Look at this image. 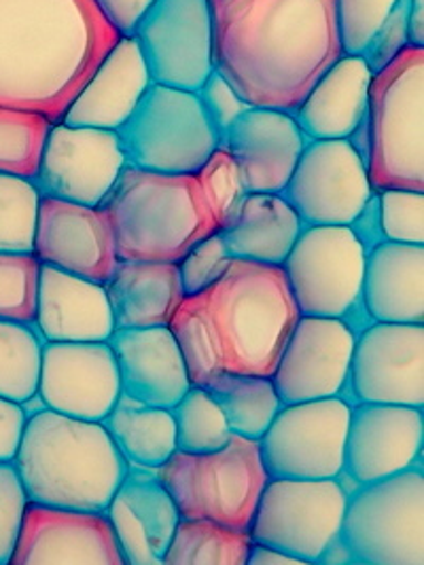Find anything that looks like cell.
<instances>
[{
	"label": "cell",
	"instance_id": "1",
	"mask_svg": "<svg viewBox=\"0 0 424 565\" xmlns=\"http://www.w3.org/2000/svg\"><path fill=\"white\" fill-rule=\"evenodd\" d=\"M212 66L248 106L295 113L340 60L336 0H209Z\"/></svg>",
	"mask_w": 424,
	"mask_h": 565
},
{
	"label": "cell",
	"instance_id": "2",
	"mask_svg": "<svg viewBox=\"0 0 424 565\" xmlns=\"http://www.w3.org/2000/svg\"><path fill=\"white\" fill-rule=\"evenodd\" d=\"M119 36L94 0H0V106L60 124Z\"/></svg>",
	"mask_w": 424,
	"mask_h": 565
},
{
	"label": "cell",
	"instance_id": "3",
	"mask_svg": "<svg viewBox=\"0 0 424 565\" xmlns=\"http://www.w3.org/2000/svg\"><path fill=\"white\" fill-rule=\"evenodd\" d=\"M13 466L30 502L77 511H106L128 470L103 422L52 409L28 415Z\"/></svg>",
	"mask_w": 424,
	"mask_h": 565
},
{
	"label": "cell",
	"instance_id": "4",
	"mask_svg": "<svg viewBox=\"0 0 424 565\" xmlns=\"http://www.w3.org/2000/svg\"><path fill=\"white\" fill-rule=\"evenodd\" d=\"M119 260L179 263L219 232L211 206L189 174H159L126 166L100 202Z\"/></svg>",
	"mask_w": 424,
	"mask_h": 565
},
{
	"label": "cell",
	"instance_id": "5",
	"mask_svg": "<svg viewBox=\"0 0 424 565\" xmlns=\"http://www.w3.org/2000/svg\"><path fill=\"white\" fill-rule=\"evenodd\" d=\"M204 297L221 337L223 369L272 377L301 316L283 267L234 258Z\"/></svg>",
	"mask_w": 424,
	"mask_h": 565
},
{
	"label": "cell",
	"instance_id": "6",
	"mask_svg": "<svg viewBox=\"0 0 424 565\" xmlns=\"http://www.w3.org/2000/svg\"><path fill=\"white\" fill-rule=\"evenodd\" d=\"M368 177L373 191L424 193V47L407 45L371 77Z\"/></svg>",
	"mask_w": 424,
	"mask_h": 565
},
{
	"label": "cell",
	"instance_id": "7",
	"mask_svg": "<svg viewBox=\"0 0 424 565\" xmlns=\"http://www.w3.org/2000/svg\"><path fill=\"white\" fill-rule=\"evenodd\" d=\"M156 472L181 519H209L246 532L267 483L259 440L236 435L211 454L174 451Z\"/></svg>",
	"mask_w": 424,
	"mask_h": 565
},
{
	"label": "cell",
	"instance_id": "8",
	"mask_svg": "<svg viewBox=\"0 0 424 565\" xmlns=\"http://www.w3.org/2000/svg\"><path fill=\"white\" fill-rule=\"evenodd\" d=\"M340 540L350 564L424 565L423 466L348 493Z\"/></svg>",
	"mask_w": 424,
	"mask_h": 565
},
{
	"label": "cell",
	"instance_id": "9",
	"mask_svg": "<svg viewBox=\"0 0 424 565\" xmlns=\"http://www.w3.org/2000/svg\"><path fill=\"white\" fill-rule=\"evenodd\" d=\"M280 267L301 316L338 318L354 334L370 327L363 306L365 248L348 227H304Z\"/></svg>",
	"mask_w": 424,
	"mask_h": 565
},
{
	"label": "cell",
	"instance_id": "10",
	"mask_svg": "<svg viewBox=\"0 0 424 565\" xmlns=\"http://www.w3.org/2000/svg\"><path fill=\"white\" fill-rule=\"evenodd\" d=\"M117 136L126 166L159 174L195 177L219 147L198 94L158 83L149 85Z\"/></svg>",
	"mask_w": 424,
	"mask_h": 565
},
{
	"label": "cell",
	"instance_id": "11",
	"mask_svg": "<svg viewBox=\"0 0 424 565\" xmlns=\"http://www.w3.org/2000/svg\"><path fill=\"white\" fill-rule=\"evenodd\" d=\"M346 500L336 479H267L248 534L299 564H318L340 536Z\"/></svg>",
	"mask_w": 424,
	"mask_h": 565
},
{
	"label": "cell",
	"instance_id": "12",
	"mask_svg": "<svg viewBox=\"0 0 424 565\" xmlns=\"http://www.w3.org/2000/svg\"><path fill=\"white\" fill-rule=\"evenodd\" d=\"M350 403L340 396L283 405L259 438L267 479H338Z\"/></svg>",
	"mask_w": 424,
	"mask_h": 565
},
{
	"label": "cell",
	"instance_id": "13",
	"mask_svg": "<svg viewBox=\"0 0 424 565\" xmlns=\"http://www.w3.org/2000/svg\"><path fill=\"white\" fill-rule=\"evenodd\" d=\"M304 227H348L373 195L363 159L342 140H308L280 191Z\"/></svg>",
	"mask_w": 424,
	"mask_h": 565
},
{
	"label": "cell",
	"instance_id": "14",
	"mask_svg": "<svg viewBox=\"0 0 424 565\" xmlns=\"http://www.w3.org/2000/svg\"><path fill=\"white\" fill-rule=\"evenodd\" d=\"M132 39L158 85L198 92L214 71L209 0H153Z\"/></svg>",
	"mask_w": 424,
	"mask_h": 565
},
{
	"label": "cell",
	"instance_id": "15",
	"mask_svg": "<svg viewBox=\"0 0 424 565\" xmlns=\"http://www.w3.org/2000/svg\"><path fill=\"white\" fill-rule=\"evenodd\" d=\"M348 386L354 403H386L423 409V322H371L365 327L354 337Z\"/></svg>",
	"mask_w": 424,
	"mask_h": 565
},
{
	"label": "cell",
	"instance_id": "16",
	"mask_svg": "<svg viewBox=\"0 0 424 565\" xmlns=\"http://www.w3.org/2000/svg\"><path fill=\"white\" fill-rule=\"evenodd\" d=\"M126 168L115 129L53 124L32 179L43 198L98 207Z\"/></svg>",
	"mask_w": 424,
	"mask_h": 565
},
{
	"label": "cell",
	"instance_id": "17",
	"mask_svg": "<svg viewBox=\"0 0 424 565\" xmlns=\"http://www.w3.org/2000/svg\"><path fill=\"white\" fill-rule=\"evenodd\" d=\"M36 396L45 409L103 422L121 396L108 341H45Z\"/></svg>",
	"mask_w": 424,
	"mask_h": 565
},
{
	"label": "cell",
	"instance_id": "18",
	"mask_svg": "<svg viewBox=\"0 0 424 565\" xmlns=\"http://www.w3.org/2000/svg\"><path fill=\"white\" fill-rule=\"evenodd\" d=\"M354 337L352 329L338 318L299 316L272 373L280 403L293 405L340 396L348 386Z\"/></svg>",
	"mask_w": 424,
	"mask_h": 565
},
{
	"label": "cell",
	"instance_id": "19",
	"mask_svg": "<svg viewBox=\"0 0 424 565\" xmlns=\"http://www.w3.org/2000/svg\"><path fill=\"white\" fill-rule=\"evenodd\" d=\"M11 565H126L105 511H77L28 500Z\"/></svg>",
	"mask_w": 424,
	"mask_h": 565
},
{
	"label": "cell",
	"instance_id": "20",
	"mask_svg": "<svg viewBox=\"0 0 424 565\" xmlns=\"http://www.w3.org/2000/svg\"><path fill=\"white\" fill-rule=\"evenodd\" d=\"M421 407L354 403L346 435L344 470L357 486L418 466L423 458Z\"/></svg>",
	"mask_w": 424,
	"mask_h": 565
},
{
	"label": "cell",
	"instance_id": "21",
	"mask_svg": "<svg viewBox=\"0 0 424 565\" xmlns=\"http://www.w3.org/2000/svg\"><path fill=\"white\" fill-rule=\"evenodd\" d=\"M32 255L41 265L105 284L119 258L100 207L43 198L39 202Z\"/></svg>",
	"mask_w": 424,
	"mask_h": 565
},
{
	"label": "cell",
	"instance_id": "22",
	"mask_svg": "<svg viewBox=\"0 0 424 565\" xmlns=\"http://www.w3.org/2000/svg\"><path fill=\"white\" fill-rule=\"evenodd\" d=\"M308 138L292 113L248 106L219 138L234 157L248 193H280Z\"/></svg>",
	"mask_w": 424,
	"mask_h": 565
},
{
	"label": "cell",
	"instance_id": "23",
	"mask_svg": "<svg viewBox=\"0 0 424 565\" xmlns=\"http://www.w3.org/2000/svg\"><path fill=\"white\" fill-rule=\"evenodd\" d=\"M105 513L126 565H163L181 514L156 470L128 463Z\"/></svg>",
	"mask_w": 424,
	"mask_h": 565
},
{
	"label": "cell",
	"instance_id": "24",
	"mask_svg": "<svg viewBox=\"0 0 424 565\" xmlns=\"http://www.w3.org/2000/svg\"><path fill=\"white\" fill-rule=\"evenodd\" d=\"M108 345L117 360L121 394L134 401L172 409L191 387L168 327L117 329L108 337Z\"/></svg>",
	"mask_w": 424,
	"mask_h": 565
},
{
	"label": "cell",
	"instance_id": "25",
	"mask_svg": "<svg viewBox=\"0 0 424 565\" xmlns=\"http://www.w3.org/2000/svg\"><path fill=\"white\" fill-rule=\"evenodd\" d=\"M151 83L136 41L132 36H119L64 113L62 124L117 131L128 121Z\"/></svg>",
	"mask_w": 424,
	"mask_h": 565
},
{
	"label": "cell",
	"instance_id": "26",
	"mask_svg": "<svg viewBox=\"0 0 424 565\" xmlns=\"http://www.w3.org/2000/svg\"><path fill=\"white\" fill-rule=\"evenodd\" d=\"M34 324L45 341H108L115 322L105 284L41 265Z\"/></svg>",
	"mask_w": 424,
	"mask_h": 565
},
{
	"label": "cell",
	"instance_id": "27",
	"mask_svg": "<svg viewBox=\"0 0 424 565\" xmlns=\"http://www.w3.org/2000/svg\"><path fill=\"white\" fill-rule=\"evenodd\" d=\"M370 66L361 55L344 53L312 85L293 113L308 140L348 138L368 115Z\"/></svg>",
	"mask_w": 424,
	"mask_h": 565
},
{
	"label": "cell",
	"instance_id": "28",
	"mask_svg": "<svg viewBox=\"0 0 424 565\" xmlns=\"http://www.w3.org/2000/svg\"><path fill=\"white\" fill-rule=\"evenodd\" d=\"M363 306L371 322H423L424 244L382 242L365 255Z\"/></svg>",
	"mask_w": 424,
	"mask_h": 565
},
{
	"label": "cell",
	"instance_id": "29",
	"mask_svg": "<svg viewBox=\"0 0 424 565\" xmlns=\"http://www.w3.org/2000/svg\"><path fill=\"white\" fill-rule=\"evenodd\" d=\"M117 329L168 327L186 299L179 263L119 260L105 282Z\"/></svg>",
	"mask_w": 424,
	"mask_h": 565
},
{
	"label": "cell",
	"instance_id": "30",
	"mask_svg": "<svg viewBox=\"0 0 424 565\" xmlns=\"http://www.w3.org/2000/svg\"><path fill=\"white\" fill-rule=\"evenodd\" d=\"M304 230L280 193H248L236 218L219 230L230 255L264 265H283Z\"/></svg>",
	"mask_w": 424,
	"mask_h": 565
},
{
	"label": "cell",
	"instance_id": "31",
	"mask_svg": "<svg viewBox=\"0 0 424 565\" xmlns=\"http://www.w3.org/2000/svg\"><path fill=\"white\" fill-rule=\"evenodd\" d=\"M103 426L124 460L132 466L158 470L177 451L172 409L145 405L121 394Z\"/></svg>",
	"mask_w": 424,
	"mask_h": 565
},
{
	"label": "cell",
	"instance_id": "32",
	"mask_svg": "<svg viewBox=\"0 0 424 565\" xmlns=\"http://www.w3.org/2000/svg\"><path fill=\"white\" fill-rule=\"evenodd\" d=\"M204 387L236 437L259 440L283 407L272 377L265 375L223 371Z\"/></svg>",
	"mask_w": 424,
	"mask_h": 565
},
{
	"label": "cell",
	"instance_id": "33",
	"mask_svg": "<svg viewBox=\"0 0 424 565\" xmlns=\"http://www.w3.org/2000/svg\"><path fill=\"white\" fill-rule=\"evenodd\" d=\"M168 329L179 345L191 386L204 387L225 371L221 337L204 292L186 297L174 311Z\"/></svg>",
	"mask_w": 424,
	"mask_h": 565
},
{
	"label": "cell",
	"instance_id": "34",
	"mask_svg": "<svg viewBox=\"0 0 424 565\" xmlns=\"http://www.w3.org/2000/svg\"><path fill=\"white\" fill-rule=\"evenodd\" d=\"M253 539L209 519H181L163 565H246Z\"/></svg>",
	"mask_w": 424,
	"mask_h": 565
},
{
	"label": "cell",
	"instance_id": "35",
	"mask_svg": "<svg viewBox=\"0 0 424 565\" xmlns=\"http://www.w3.org/2000/svg\"><path fill=\"white\" fill-rule=\"evenodd\" d=\"M43 343L32 324L0 320V396L22 405L36 394Z\"/></svg>",
	"mask_w": 424,
	"mask_h": 565
},
{
	"label": "cell",
	"instance_id": "36",
	"mask_svg": "<svg viewBox=\"0 0 424 565\" xmlns=\"http://www.w3.org/2000/svg\"><path fill=\"white\" fill-rule=\"evenodd\" d=\"M52 126L41 113L0 106V174L34 179Z\"/></svg>",
	"mask_w": 424,
	"mask_h": 565
},
{
	"label": "cell",
	"instance_id": "37",
	"mask_svg": "<svg viewBox=\"0 0 424 565\" xmlns=\"http://www.w3.org/2000/svg\"><path fill=\"white\" fill-rule=\"evenodd\" d=\"M177 451L211 454L227 445L232 438L225 415L212 401L206 387L191 386L186 396L172 407Z\"/></svg>",
	"mask_w": 424,
	"mask_h": 565
},
{
	"label": "cell",
	"instance_id": "38",
	"mask_svg": "<svg viewBox=\"0 0 424 565\" xmlns=\"http://www.w3.org/2000/svg\"><path fill=\"white\" fill-rule=\"evenodd\" d=\"M39 202L32 180L0 174V253H32Z\"/></svg>",
	"mask_w": 424,
	"mask_h": 565
},
{
	"label": "cell",
	"instance_id": "39",
	"mask_svg": "<svg viewBox=\"0 0 424 565\" xmlns=\"http://www.w3.org/2000/svg\"><path fill=\"white\" fill-rule=\"evenodd\" d=\"M39 269L32 253H0V320L34 324Z\"/></svg>",
	"mask_w": 424,
	"mask_h": 565
},
{
	"label": "cell",
	"instance_id": "40",
	"mask_svg": "<svg viewBox=\"0 0 424 565\" xmlns=\"http://www.w3.org/2000/svg\"><path fill=\"white\" fill-rule=\"evenodd\" d=\"M195 180L211 206L219 230L227 227L248 195L234 157L216 147L195 174Z\"/></svg>",
	"mask_w": 424,
	"mask_h": 565
},
{
	"label": "cell",
	"instance_id": "41",
	"mask_svg": "<svg viewBox=\"0 0 424 565\" xmlns=\"http://www.w3.org/2000/svg\"><path fill=\"white\" fill-rule=\"evenodd\" d=\"M380 225L384 239L424 244V195L412 189H380Z\"/></svg>",
	"mask_w": 424,
	"mask_h": 565
},
{
	"label": "cell",
	"instance_id": "42",
	"mask_svg": "<svg viewBox=\"0 0 424 565\" xmlns=\"http://www.w3.org/2000/svg\"><path fill=\"white\" fill-rule=\"evenodd\" d=\"M398 0H336L342 52L361 55Z\"/></svg>",
	"mask_w": 424,
	"mask_h": 565
},
{
	"label": "cell",
	"instance_id": "43",
	"mask_svg": "<svg viewBox=\"0 0 424 565\" xmlns=\"http://www.w3.org/2000/svg\"><path fill=\"white\" fill-rule=\"evenodd\" d=\"M232 260L234 257L230 255L221 233L214 232L202 242H198L186 257L179 260V274L186 297L209 290L212 284L227 271Z\"/></svg>",
	"mask_w": 424,
	"mask_h": 565
},
{
	"label": "cell",
	"instance_id": "44",
	"mask_svg": "<svg viewBox=\"0 0 424 565\" xmlns=\"http://www.w3.org/2000/svg\"><path fill=\"white\" fill-rule=\"evenodd\" d=\"M28 495L13 462H0V565L11 562Z\"/></svg>",
	"mask_w": 424,
	"mask_h": 565
},
{
	"label": "cell",
	"instance_id": "45",
	"mask_svg": "<svg viewBox=\"0 0 424 565\" xmlns=\"http://www.w3.org/2000/svg\"><path fill=\"white\" fill-rule=\"evenodd\" d=\"M407 9H410V0H398L393 11L373 32L370 43L361 53V57L370 66L371 75L380 73L384 66H389L399 53L410 45V41H407Z\"/></svg>",
	"mask_w": 424,
	"mask_h": 565
},
{
	"label": "cell",
	"instance_id": "46",
	"mask_svg": "<svg viewBox=\"0 0 424 565\" xmlns=\"http://www.w3.org/2000/svg\"><path fill=\"white\" fill-rule=\"evenodd\" d=\"M195 94L219 138L248 108V104L240 98L236 89L216 71H212Z\"/></svg>",
	"mask_w": 424,
	"mask_h": 565
},
{
	"label": "cell",
	"instance_id": "47",
	"mask_svg": "<svg viewBox=\"0 0 424 565\" xmlns=\"http://www.w3.org/2000/svg\"><path fill=\"white\" fill-rule=\"evenodd\" d=\"M26 419V409L20 403L0 396V462H13Z\"/></svg>",
	"mask_w": 424,
	"mask_h": 565
},
{
	"label": "cell",
	"instance_id": "48",
	"mask_svg": "<svg viewBox=\"0 0 424 565\" xmlns=\"http://www.w3.org/2000/svg\"><path fill=\"white\" fill-rule=\"evenodd\" d=\"M94 4L121 36H132L134 28L153 0H94Z\"/></svg>",
	"mask_w": 424,
	"mask_h": 565
},
{
	"label": "cell",
	"instance_id": "49",
	"mask_svg": "<svg viewBox=\"0 0 424 565\" xmlns=\"http://www.w3.org/2000/svg\"><path fill=\"white\" fill-rule=\"evenodd\" d=\"M348 230L354 233V237L361 242V246L365 248V255L370 253L373 246L386 242L382 225H380V206H378V193L373 191L368 204L363 210L352 218V223L348 225Z\"/></svg>",
	"mask_w": 424,
	"mask_h": 565
},
{
	"label": "cell",
	"instance_id": "50",
	"mask_svg": "<svg viewBox=\"0 0 424 565\" xmlns=\"http://www.w3.org/2000/svg\"><path fill=\"white\" fill-rule=\"evenodd\" d=\"M283 564H299L295 557L264 544V542H255L251 544V553H248V559L246 565H283Z\"/></svg>",
	"mask_w": 424,
	"mask_h": 565
},
{
	"label": "cell",
	"instance_id": "51",
	"mask_svg": "<svg viewBox=\"0 0 424 565\" xmlns=\"http://www.w3.org/2000/svg\"><path fill=\"white\" fill-rule=\"evenodd\" d=\"M407 41L412 47H424V0H410Z\"/></svg>",
	"mask_w": 424,
	"mask_h": 565
}]
</instances>
